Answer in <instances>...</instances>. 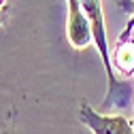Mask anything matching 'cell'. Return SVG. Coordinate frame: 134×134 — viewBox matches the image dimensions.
Wrapping results in <instances>:
<instances>
[{"mask_svg": "<svg viewBox=\"0 0 134 134\" xmlns=\"http://www.w3.org/2000/svg\"><path fill=\"white\" fill-rule=\"evenodd\" d=\"M111 64L115 75H119L121 79H128L134 75V38L132 36L128 41H117L111 53Z\"/></svg>", "mask_w": 134, "mask_h": 134, "instance_id": "4", "label": "cell"}, {"mask_svg": "<svg viewBox=\"0 0 134 134\" xmlns=\"http://www.w3.org/2000/svg\"><path fill=\"white\" fill-rule=\"evenodd\" d=\"M2 9H7V0H0V11Z\"/></svg>", "mask_w": 134, "mask_h": 134, "instance_id": "7", "label": "cell"}, {"mask_svg": "<svg viewBox=\"0 0 134 134\" xmlns=\"http://www.w3.org/2000/svg\"><path fill=\"white\" fill-rule=\"evenodd\" d=\"M77 117L94 134H134V121H130L128 117L98 113L87 102H81V107L77 111Z\"/></svg>", "mask_w": 134, "mask_h": 134, "instance_id": "2", "label": "cell"}, {"mask_svg": "<svg viewBox=\"0 0 134 134\" xmlns=\"http://www.w3.org/2000/svg\"><path fill=\"white\" fill-rule=\"evenodd\" d=\"M7 15H9V9H2V11H0V28H2V24H4V19H7Z\"/></svg>", "mask_w": 134, "mask_h": 134, "instance_id": "6", "label": "cell"}, {"mask_svg": "<svg viewBox=\"0 0 134 134\" xmlns=\"http://www.w3.org/2000/svg\"><path fill=\"white\" fill-rule=\"evenodd\" d=\"M128 4L132 7V15H130V19H128L126 28L121 30V34H119V38H117V41H128L130 34H132V28H134V0H128Z\"/></svg>", "mask_w": 134, "mask_h": 134, "instance_id": "5", "label": "cell"}, {"mask_svg": "<svg viewBox=\"0 0 134 134\" xmlns=\"http://www.w3.org/2000/svg\"><path fill=\"white\" fill-rule=\"evenodd\" d=\"M68 2V19H66V34L75 49H85L94 43L92 24L83 11L81 0H66Z\"/></svg>", "mask_w": 134, "mask_h": 134, "instance_id": "3", "label": "cell"}, {"mask_svg": "<svg viewBox=\"0 0 134 134\" xmlns=\"http://www.w3.org/2000/svg\"><path fill=\"white\" fill-rule=\"evenodd\" d=\"M13 134H15V132H13Z\"/></svg>", "mask_w": 134, "mask_h": 134, "instance_id": "8", "label": "cell"}, {"mask_svg": "<svg viewBox=\"0 0 134 134\" xmlns=\"http://www.w3.org/2000/svg\"><path fill=\"white\" fill-rule=\"evenodd\" d=\"M83 11L92 24V34H94V45L98 49L102 66L107 72V98L102 102V109H126L134 100V85L128 79H117L113 64H111V51L107 43V26H104V11H102V0H81Z\"/></svg>", "mask_w": 134, "mask_h": 134, "instance_id": "1", "label": "cell"}]
</instances>
